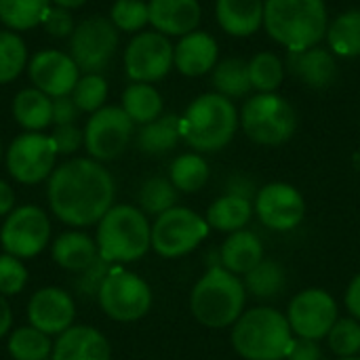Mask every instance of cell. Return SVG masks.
<instances>
[{"instance_id":"8992f818","label":"cell","mask_w":360,"mask_h":360,"mask_svg":"<svg viewBox=\"0 0 360 360\" xmlns=\"http://www.w3.org/2000/svg\"><path fill=\"white\" fill-rule=\"evenodd\" d=\"M179 118L181 139L198 152H217L226 148L238 127L234 103L219 93L200 95Z\"/></svg>"},{"instance_id":"44dd1931","label":"cell","mask_w":360,"mask_h":360,"mask_svg":"<svg viewBox=\"0 0 360 360\" xmlns=\"http://www.w3.org/2000/svg\"><path fill=\"white\" fill-rule=\"evenodd\" d=\"M173 65L184 76H202L217 65V42L207 32H190L175 46Z\"/></svg>"},{"instance_id":"603a6c76","label":"cell","mask_w":360,"mask_h":360,"mask_svg":"<svg viewBox=\"0 0 360 360\" xmlns=\"http://www.w3.org/2000/svg\"><path fill=\"white\" fill-rule=\"evenodd\" d=\"M51 257L59 268L68 272H84L99 259V251L97 243L89 234L70 230L57 236L51 247Z\"/></svg>"},{"instance_id":"2e32d148","label":"cell","mask_w":360,"mask_h":360,"mask_svg":"<svg viewBox=\"0 0 360 360\" xmlns=\"http://www.w3.org/2000/svg\"><path fill=\"white\" fill-rule=\"evenodd\" d=\"M253 209L259 221L276 232L297 228L306 215V202L300 190L283 181L264 186L255 196Z\"/></svg>"},{"instance_id":"e0dca14e","label":"cell","mask_w":360,"mask_h":360,"mask_svg":"<svg viewBox=\"0 0 360 360\" xmlns=\"http://www.w3.org/2000/svg\"><path fill=\"white\" fill-rule=\"evenodd\" d=\"M27 74L34 86L51 99L72 95L80 80V68L76 61L70 57V53L57 49L38 51L27 61Z\"/></svg>"},{"instance_id":"ab89813d","label":"cell","mask_w":360,"mask_h":360,"mask_svg":"<svg viewBox=\"0 0 360 360\" xmlns=\"http://www.w3.org/2000/svg\"><path fill=\"white\" fill-rule=\"evenodd\" d=\"M110 21L120 32H139L150 23L148 2L143 0H116L110 8Z\"/></svg>"},{"instance_id":"e575fe53","label":"cell","mask_w":360,"mask_h":360,"mask_svg":"<svg viewBox=\"0 0 360 360\" xmlns=\"http://www.w3.org/2000/svg\"><path fill=\"white\" fill-rule=\"evenodd\" d=\"M213 84H215L217 93L228 99L247 95L253 89L251 76H249V63L243 59H236V57L224 59L221 63L215 65Z\"/></svg>"},{"instance_id":"cb8c5ba5","label":"cell","mask_w":360,"mask_h":360,"mask_svg":"<svg viewBox=\"0 0 360 360\" xmlns=\"http://www.w3.org/2000/svg\"><path fill=\"white\" fill-rule=\"evenodd\" d=\"M264 259V245L249 230L232 232L219 249V264L232 274H249Z\"/></svg>"},{"instance_id":"11a10c76","label":"cell","mask_w":360,"mask_h":360,"mask_svg":"<svg viewBox=\"0 0 360 360\" xmlns=\"http://www.w3.org/2000/svg\"><path fill=\"white\" fill-rule=\"evenodd\" d=\"M0 160H2V141H0Z\"/></svg>"},{"instance_id":"60d3db41","label":"cell","mask_w":360,"mask_h":360,"mask_svg":"<svg viewBox=\"0 0 360 360\" xmlns=\"http://www.w3.org/2000/svg\"><path fill=\"white\" fill-rule=\"evenodd\" d=\"M329 348L340 359H350L360 352V323L356 319H338L327 335Z\"/></svg>"},{"instance_id":"7bdbcfd3","label":"cell","mask_w":360,"mask_h":360,"mask_svg":"<svg viewBox=\"0 0 360 360\" xmlns=\"http://www.w3.org/2000/svg\"><path fill=\"white\" fill-rule=\"evenodd\" d=\"M51 139L59 154H74L84 143V131L78 129L76 124H61V127H55V131L51 133Z\"/></svg>"},{"instance_id":"8d00e7d4","label":"cell","mask_w":360,"mask_h":360,"mask_svg":"<svg viewBox=\"0 0 360 360\" xmlns=\"http://www.w3.org/2000/svg\"><path fill=\"white\" fill-rule=\"evenodd\" d=\"M177 202V188L171 179L165 177H150L139 190V205L141 211L148 215H162L165 211L173 209Z\"/></svg>"},{"instance_id":"ba28073f","label":"cell","mask_w":360,"mask_h":360,"mask_svg":"<svg viewBox=\"0 0 360 360\" xmlns=\"http://www.w3.org/2000/svg\"><path fill=\"white\" fill-rule=\"evenodd\" d=\"M97 302L103 314L116 323H135L143 319L152 308L150 285L124 268H110L99 291Z\"/></svg>"},{"instance_id":"d4e9b609","label":"cell","mask_w":360,"mask_h":360,"mask_svg":"<svg viewBox=\"0 0 360 360\" xmlns=\"http://www.w3.org/2000/svg\"><path fill=\"white\" fill-rule=\"evenodd\" d=\"M215 15L230 36H251L264 25V0H217Z\"/></svg>"},{"instance_id":"484cf974","label":"cell","mask_w":360,"mask_h":360,"mask_svg":"<svg viewBox=\"0 0 360 360\" xmlns=\"http://www.w3.org/2000/svg\"><path fill=\"white\" fill-rule=\"evenodd\" d=\"M13 118L30 133H40L53 124V99L42 91L21 89L13 99Z\"/></svg>"},{"instance_id":"7c38bea8","label":"cell","mask_w":360,"mask_h":360,"mask_svg":"<svg viewBox=\"0 0 360 360\" xmlns=\"http://www.w3.org/2000/svg\"><path fill=\"white\" fill-rule=\"evenodd\" d=\"M118 49V30L105 17L80 21L70 36V57L86 74H99Z\"/></svg>"},{"instance_id":"d6a6232c","label":"cell","mask_w":360,"mask_h":360,"mask_svg":"<svg viewBox=\"0 0 360 360\" xmlns=\"http://www.w3.org/2000/svg\"><path fill=\"white\" fill-rule=\"evenodd\" d=\"M329 49L340 57H359L360 55V11L342 13L327 27Z\"/></svg>"},{"instance_id":"83f0119b","label":"cell","mask_w":360,"mask_h":360,"mask_svg":"<svg viewBox=\"0 0 360 360\" xmlns=\"http://www.w3.org/2000/svg\"><path fill=\"white\" fill-rule=\"evenodd\" d=\"M251 215H253L251 200L226 194V196L217 198L209 207L207 224H209V228H215L219 232H230L232 234V232L245 230V226L249 224Z\"/></svg>"},{"instance_id":"7dc6e473","label":"cell","mask_w":360,"mask_h":360,"mask_svg":"<svg viewBox=\"0 0 360 360\" xmlns=\"http://www.w3.org/2000/svg\"><path fill=\"white\" fill-rule=\"evenodd\" d=\"M228 194L251 200L253 194H255V186H253V181H251L249 177H245V175H234V177L228 181ZM255 196H257V194H255Z\"/></svg>"},{"instance_id":"5bb4252c","label":"cell","mask_w":360,"mask_h":360,"mask_svg":"<svg viewBox=\"0 0 360 360\" xmlns=\"http://www.w3.org/2000/svg\"><path fill=\"white\" fill-rule=\"evenodd\" d=\"M175 46L160 32H139L124 51V70L133 82H156L173 68Z\"/></svg>"},{"instance_id":"bcb514c9","label":"cell","mask_w":360,"mask_h":360,"mask_svg":"<svg viewBox=\"0 0 360 360\" xmlns=\"http://www.w3.org/2000/svg\"><path fill=\"white\" fill-rule=\"evenodd\" d=\"M285 360H323V352L316 342L300 338L293 342V348Z\"/></svg>"},{"instance_id":"8fae6325","label":"cell","mask_w":360,"mask_h":360,"mask_svg":"<svg viewBox=\"0 0 360 360\" xmlns=\"http://www.w3.org/2000/svg\"><path fill=\"white\" fill-rule=\"evenodd\" d=\"M57 156L59 152L51 135L25 131L11 141L4 160L6 171L15 181L23 186H36L51 177Z\"/></svg>"},{"instance_id":"f35d334b","label":"cell","mask_w":360,"mask_h":360,"mask_svg":"<svg viewBox=\"0 0 360 360\" xmlns=\"http://www.w3.org/2000/svg\"><path fill=\"white\" fill-rule=\"evenodd\" d=\"M72 99L80 112H97L108 99V82L101 74H84L72 91Z\"/></svg>"},{"instance_id":"c3c4849f","label":"cell","mask_w":360,"mask_h":360,"mask_svg":"<svg viewBox=\"0 0 360 360\" xmlns=\"http://www.w3.org/2000/svg\"><path fill=\"white\" fill-rule=\"evenodd\" d=\"M346 308L352 314V319H356L360 323V274L352 278V283L348 285L346 291Z\"/></svg>"},{"instance_id":"6da1fadb","label":"cell","mask_w":360,"mask_h":360,"mask_svg":"<svg viewBox=\"0 0 360 360\" xmlns=\"http://www.w3.org/2000/svg\"><path fill=\"white\" fill-rule=\"evenodd\" d=\"M112 173L93 158H72L49 177L46 200L53 215L72 228H89L114 207Z\"/></svg>"},{"instance_id":"d6986e66","label":"cell","mask_w":360,"mask_h":360,"mask_svg":"<svg viewBox=\"0 0 360 360\" xmlns=\"http://www.w3.org/2000/svg\"><path fill=\"white\" fill-rule=\"evenodd\" d=\"M51 360H112V346L99 329L72 325L53 342Z\"/></svg>"},{"instance_id":"9a60e30c","label":"cell","mask_w":360,"mask_h":360,"mask_svg":"<svg viewBox=\"0 0 360 360\" xmlns=\"http://www.w3.org/2000/svg\"><path fill=\"white\" fill-rule=\"evenodd\" d=\"M287 321L297 338L319 342L338 323V304L325 289H306L291 300Z\"/></svg>"},{"instance_id":"ac0fdd59","label":"cell","mask_w":360,"mask_h":360,"mask_svg":"<svg viewBox=\"0 0 360 360\" xmlns=\"http://www.w3.org/2000/svg\"><path fill=\"white\" fill-rule=\"evenodd\" d=\"M76 304L61 287H42L27 302V321L49 338L61 335L74 325Z\"/></svg>"},{"instance_id":"4dcf8cb0","label":"cell","mask_w":360,"mask_h":360,"mask_svg":"<svg viewBox=\"0 0 360 360\" xmlns=\"http://www.w3.org/2000/svg\"><path fill=\"white\" fill-rule=\"evenodd\" d=\"M6 350L13 360H49L53 354V342L36 327H19L8 333Z\"/></svg>"},{"instance_id":"74e56055","label":"cell","mask_w":360,"mask_h":360,"mask_svg":"<svg viewBox=\"0 0 360 360\" xmlns=\"http://www.w3.org/2000/svg\"><path fill=\"white\" fill-rule=\"evenodd\" d=\"M249 76L253 89L259 93H274L285 78V65L274 53H259L249 61Z\"/></svg>"},{"instance_id":"ffe728a7","label":"cell","mask_w":360,"mask_h":360,"mask_svg":"<svg viewBox=\"0 0 360 360\" xmlns=\"http://www.w3.org/2000/svg\"><path fill=\"white\" fill-rule=\"evenodd\" d=\"M150 23L165 36H186L200 23L198 0H150Z\"/></svg>"},{"instance_id":"b9f144b4","label":"cell","mask_w":360,"mask_h":360,"mask_svg":"<svg viewBox=\"0 0 360 360\" xmlns=\"http://www.w3.org/2000/svg\"><path fill=\"white\" fill-rule=\"evenodd\" d=\"M27 285V268L23 259L2 253L0 255V293L4 297L19 295Z\"/></svg>"},{"instance_id":"52a82bcc","label":"cell","mask_w":360,"mask_h":360,"mask_svg":"<svg viewBox=\"0 0 360 360\" xmlns=\"http://www.w3.org/2000/svg\"><path fill=\"white\" fill-rule=\"evenodd\" d=\"M243 129L259 146H281L297 129L293 105L276 93H259L243 105Z\"/></svg>"},{"instance_id":"277c9868","label":"cell","mask_w":360,"mask_h":360,"mask_svg":"<svg viewBox=\"0 0 360 360\" xmlns=\"http://www.w3.org/2000/svg\"><path fill=\"white\" fill-rule=\"evenodd\" d=\"M293 342L287 316L274 308L247 310L232 329V346L245 360H285Z\"/></svg>"},{"instance_id":"db71d44e","label":"cell","mask_w":360,"mask_h":360,"mask_svg":"<svg viewBox=\"0 0 360 360\" xmlns=\"http://www.w3.org/2000/svg\"><path fill=\"white\" fill-rule=\"evenodd\" d=\"M340 360H360L359 356H350V359H340Z\"/></svg>"},{"instance_id":"1f68e13d","label":"cell","mask_w":360,"mask_h":360,"mask_svg":"<svg viewBox=\"0 0 360 360\" xmlns=\"http://www.w3.org/2000/svg\"><path fill=\"white\" fill-rule=\"evenodd\" d=\"M287 287V272L278 262L262 259L249 274H245V289L257 300H274Z\"/></svg>"},{"instance_id":"9c48e42d","label":"cell","mask_w":360,"mask_h":360,"mask_svg":"<svg viewBox=\"0 0 360 360\" xmlns=\"http://www.w3.org/2000/svg\"><path fill=\"white\" fill-rule=\"evenodd\" d=\"M209 234L205 217L188 207H173L152 224V249L167 259H175L194 251Z\"/></svg>"},{"instance_id":"d590c367","label":"cell","mask_w":360,"mask_h":360,"mask_svg":"<svg viewBox=\"0 0 360 360\" xmlns=\"http://www.w3.org/2000/svg\"><path fill=\"white\" fill-rule=\"evenodd\" d=\"M27 68V46L13 30H0V84L15 80Z\"/></svg>"},{"instance_id":"836d02e7","label":"cell","mask_w":360,"mask_h":360,"mask_svg":"<svg viewBox=\"0 0 360 360\" xmlns=\"http://www.w3.org/2000/svg\"><path fill=\"white\" fill-rule=\"evenodd\" d=\"M169 179L177 192H198L209 179V165L200 154H181L169 169Z\"/></svg>"},{"instance_id":"7402d4cb","label":"cell","mask_w":360,"mask_h":360,"mask_svg":"<svg viewBox=\"0 0 360 360\" xmlns=\"http://www.w3.org/2000/svg\"><path fill=\"white\" fill-rule=\"evenodd\" d=\"M289 72L312 89H327L338 78V63L327 49L312 46L300 53H289Z\"/></svg>"},{"instance_id":"f1b7e54d","label":"cell","mask_w":360,"mask_h":360,"mask_svg":"<svg viewBox=\"0 0 360 360\" xmlns=\"http://www.w3.org/2000/svg\"><path fill=\"white\" fill-rule=\"evenodd\" d=\"M135 124H148L162 114V97L148 82H133L122 93V105Z\"/></svg>"},{"instance_id":"f5cc1de1","label":"cell","mask_w":360,"mask_h":360,"mask_svg":"<svg viewBox=\"0 0 360 360\" xmlns=\"http://www.w3.org/2000/svg\"><path fill=\"white\" fill-rule=\"evenodd\" d=\"M354 167H356V169L360 171V152L356 154V156H354Z\"/></svg>"},{"instance_id":"5b68a950","label":"cell","mask_w":360,"mask_h":360,"mask_svg":"<svg viewBox=\"0 0 360 360\" xmlns=\"http://www.w3.org/2000/svg\"><path fill=\"white\" fill-rule=\"evenodd\" d=\"M247 289L243 281L221 266L209 268L194 285L190 308L194 319L209 329H224L243 316Z\"/></svg>"},{"instance_id":"f907efd6","label":"cell","mask_w":360,"mask_h":360,"mask_svg":"<svg viewBox=\"0 0 360 360\" xmlns=\"http://www.w3.org/2000/svg\"><path fill=\"white\" fill-rule=\"evenodd\" d=\"M11 327H13V310L8 300L0 293V340L11 333Z\"/></svg>"},{"instance_id":"f6af8a7d","label":"cell","mask_w":360,"mask_h":360,"mask_svg":"<svg viewBox=\"0 0 360 360\" xmlns=\"http://www.w3.org/2000/svg\"><path fill=\"white\" fill-rule=\"evenodd\" d=\"M78 114H80V110H78V105L74 103L72 95L55 97V99H53V124H55V127L74 124L76 118H78Z\"/></svg>"},{"instance_id":"816d5d0a","label":"cell","mask_w":360,"mask_h":360,"mask_svg":"<svg viewBox=\"0 0 360 360\" xmlns=\"http://www.w3.org/2000/svg\"><path fill=\"white\" fill-rule=\"evenodd\" d=\"M53 2H55V6H61V8L72 11V8H80V6L86 4L89 0H53Z\"/></svg>"},{"instance_id":"3957f363","label":"cell","mask_w":360,"mask_h":360,"mask_svg":"<svg viewBox=\"0 0 360 360\" xmlns=\"http://www.w3.org/2000/svg\"><path fill=\"white\" fill-rule=\"evenodd\" d=\"M99 259L110 266L141 259L152 247V226L146 213L133 205H114L97 224Z\"/></svg>"},{"instance_id":"ee69618b","label":"cell","mask_w":360,"mask_h":360,"mask_svg":"<svg viewBox=\"0 0 360 360\" xmlns=\"http://www.w3.org/2000/svg\"><path fill=\"white\" fill-rule=\"evenodd\" d=\"M42 25H44V30L51 34V36H55V38H65V36H72V32H74V19H72V15H70V11L68 8H61V6H51L49 8V13H46V17H44V21H42Z\"/></svg>"},{"instance_id":"30bf717a","label":"cell","mask_w":360,"mask_h":360,"mask_svg":"<svg viewBox=\"0 0 360 360\" xmlns=\"http://www.w3.org/2000/svg\"><path fill=\"white\" fill-rule=\"evenodd\" d=\"M51 243V219L36 205L15 207L0 226V245L4 253L19 259L40 255Z\"/></svg>"},{"instance_id":"681fc988","label":"cell","mask_w":360,"mask_h":360,"mask_svg":"<svg viewBox=\"0 0 360 360\" xmlns=\"http://www.w3.org/2000/svg\"><path fill=\"white\" fill-rule=\"evenodd\" d=\"M15 209V190L8 181L0 179V217H6Z\"/></svg>"},{"instance_id":"4fadbf2b","label":"cell","mask_w":360,"mask_h":360,"mask_svg":"<svg viewBox=\"0 0 360 360\" xmlns=\"http://www.w3.org/2000/svg\"><path fill=\"white\" fill-rule=\"evenodd\" d=\"M133 120L118 105H103L93 112L84 127V148L97 162L116 160L133 137Z\"/></svg>"},{"instance_id":"f546056e","label":"cell","mask_w":360,"mask_h":360,"mask_svg":"<svg viewBox=\"0 0 360 360\" xmlns=\"http://www.w3.org/2000/svg\"><path fill=\"white\" fill-rule=\"evenodd\" d=\"M51 0H0V21L6 30L25 32L36 25H42Z\"/></svg>"},{"instance_id":"7a4b0ae2","label":"cell","mask_w":360,"mask_h":360,"mask_svg":"<svg viewBox=\"0 0 360 360\" xmlns=\"http://www.w3.org/2000/svg\"><path fill=\"white\" fill-rule=\"evenodd\" d=\"M264 25L291 53L319 46L329 27L325 0H266Z\"/></svg>"},{"instance_id":"4316f807","label":"cell","mask_w":360,"mask_h":360,"mask_svg":"<svg viewBox=\"0 0 360 360\" xmlns=\"http://www.w3.org/2000/svg\"><path fill=\"white\" fill-rule=\"evenodd\" d=\"M181 139V118L175 114L158 116L137 133V148L146 154H165Z\"/></svg>"}]
</instances>
